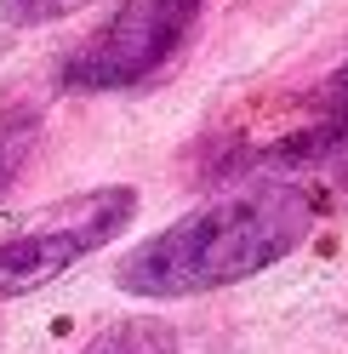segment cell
I'll list each match as a JSON object with an SVG mask.
<instances>
[{"label":"cell","instance_id":"1","mask_svg":"<svg viewBox=\"0 0 348 354\" xmlns=\"http://www.w3.org/2000/svg\"><path fill=\"white\" fill-rule=\"evenodd\" d=\"M320 189L309 177H257L217 201H200L160 234L137 240L115 263V286L126 297L177 303L200 292H223L251 274L286 263L320 223Z\"/></svg>","mask_w":348,"mask_h":354},{"label":"cell","instance_id":"2","mask_svg":"<svg viewBox=\"0 0 348 354\" xmlns=\"http://www.w3.org/2000/svg\"><path fill=\"white\" fill-rule=\"evenodd\" d=\"M143 206V194L132 183H103L80 189L69 201L40 206L23 229L0 234V303L29 297L40 286H52L75 269L80 257L103 252L108 240H120L132 229V217Z\"/></svg>","mask_w":348,"mask_h":354},{"label":"cell","instance_id":"3","mask_svg":"<svg viewBox=\"0 0 348 354\" xmlns=\"http://www.w3.org/2000/svg\"><path fill=\"white\" fill-rule=\"evenodd\" d=\"M206 17V0H120L103 24L63 57L57 86L80 97L132 92L177 57Z\"/></svg>","mask_w":348,"mask_h":354},{"label":"cell","instance_id":"4","mask_svg":"<svg viewBox=\"0 0 348 354\" xmlns=\"http://www.w3.org/2000/svg\"><path fill=\"white\" fill-rule=\"evenodd\" d=\"M342 149H348V57L309 92V115H302L291 131H280L257 160L280 166V171H309V166L331 160V154H342Z\"/></svg>","mask_w":348,"mask_h":354},{"label":"cell","instance_id":"5","mask_svg":"<svg viewBox=\"0 0 348 354\" xmlns=\"http://www.w3.org/2000/svg\"><path fill=\"white\" fill-rule=\"evenodd\" d=\"M40 126H46V109H40L29 92H0V194H6L23 166L40 149Z\"/></svg>","mask_w":348,"mask_h":354},{"label":"cell","instance_id":"6","mask_svg":"<svg viewBox=\"0 0 348 354\" xmlns=\"http://www.w3.org/2000/svg\"><path fill=\"white\" fill-rule=\"evenodd\" d=\"M75 354H177V331L155 315H126L103 326L97 337H86Z\"/></svg>","mask_w":348,"mask_h":354},{"label":"cell","instance_id":"7","mask_svg":"<svg viewBox=\"0 0 348 354\" xmlns=\"http://www.w3.org/2000/svg\"><path fill=\"white\" fill-rule=\"evenodd\" d=\"M80 6H92V0H0V17L12 29H40V24H57V17H69Z\"/></svg>","mask_w":348,"mask_h":354},{"label":"cell","instance_id":"8","mask_svg":"<svg viewBox=\"0 0 348 354\" xmlns=\"http://www.w3.org/2000/svg\"><path fill=\"white\" fill-rule=\"evenodd\" d=\"M0 337H6V326H0Z\"/></svg>","mask_w":348,"mask_h":354}]
</instances>
